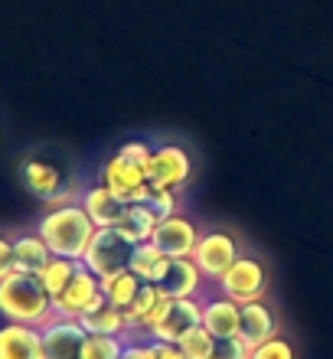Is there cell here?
Instances as JSON below:
<instances>
[{
    "label": "cell",
    "instance_id": "cell-1",
    "mask_svg": "<svg viewBox=\"0 0 333 359\" xmlns=\"http://www.w3.org/2000/svg\"><path fill=\"white\" fill-rule=\"evenodd\" d=\"M95 222L86 212V206H72V203H62L53 212L39 219V236L49 245V252L59 258H76L82 262L92 245V236H95Z\"/></svg>",
    "mask_w": 333,
    "mask_h": 359
},
{
    "label": "cell",
    "instance_id": "cell-2",
    "mask_svg": "<svg viewBox=\"0 0 333 359\" xmlns=\"http://www.w3.org/2000/svg\"><path fill=\"white\" fill-rule=\"evenodd\" d=\"M0 313L10 323H29V327H46L53 313V297L43 287L39 274L10 271L0 281Z\"/></svg>",
    "mask_w": 333,
    "mask_h": 359
},
{
    "label": "cell",
    "instance_id": "cell-3",
    "mask_svg": "<svg viewBox=\"0 0 333 359\" xmlns=\"http://www.w3.org/2000/svg\"><path fill=\"white\" fill-rule=\"evenodd\" d=\"M131 255H134V242H128L118 229H95L82 265L88 271H95L98 278H111V274L131 268Z\"/></svg>",
    "mask_w": 333,
    "mask_h": 359
},
{
    "label": "cell",
    "instance_id": "cell-4",
    "mask_svg": "<svg viewBox=\"0 0 333 359\" xmlns=\"http://www.w3.org/2000/svg\"><path fill=\"white\" fill-rule=\"evenodd\" d=\"M102 278L95 271H88L86 265H79V271L72 274V281L62 287V294L53 297V313L56 317H66V320H79L86 317L98 301H102Z\"/></svg>",
    "mask_w": 333,
    "mask_h": 359
},
{
    "label": "cell",
    "instance_id": "cell-5",
    "mask_svg": "<svg viewBox=\"0 0 333 359\" xmlns=\"http://www.w3.org/2000/svg\"><path fill=\"white\" fill-rule=\"evenodd\" d=\"M265 284H268L265 265L255 262V258L238 255L232 262V268L219 278V291H222V297H229V301H236V304H252V301H261Z\"/></svg>",
    "mask_w": 333,
    "mask_h": 359
},
{
    "label": "cell",
    "instance_id": "cell-6",
    "mask_svg": "<svg viewBox=\"0 0 333 359\" xmlns=\"http://www.w3.org/2000/svg\"><path fill=\"white\" fill-rule=\"evenodd\" d=\"M20 177H23V187L33 193L36 199H46V203H62V199L69 196V170H62L56 161H43V157H29L27 163H23V170H20Z\"/></svg>",
    "mask_w": 333,
    "mask_h": 359
},
{
    "label": "cell",
    "instance_id": "cell-7",
    "mask_svg": "<svg viewBox=\"0 0 333 359\" xmlns=\"http://www.w3.org/2000/svg\"><path fill=\"white\" fill-rule=\"evenodd\" d=\"M39 330H43V356L46 359H82V343H86L88 330L79 320L53 317Z\"/></svg>",
    "mask_w": 333,
    "mask_h": 359
},
{
    "label": "cell",
    "instance_id": "cell-8",
    "mask_svg": "<svg viewBox=\"0 0 333 359\" xmlns=\"http://www.w3.org/2000/svg\"><path fill=\"white\" fill-rule=\"evenodd\" d=\"M236 258H238V245L236 238L226 236V232H206L193 248V262L200 265V271L206 278H222Z\"/></svg>",
    "mask_w": 333,
    "mask_h": 359
},
{
    "label": "cell",
    "instance_id": "cell-9",
    "mask_svg": "<svg viewBox=\"0 0 333 359\" xmlns=\"http://www.w3.org/2000/svg\"><path fill=\"white\" fill-rule=\"evenodd\" d=\"M151 242L157 248H161L163 255L170 258H190L193 248H196V242H200V232H196V226H193L186 216H167L157 222V229H154Z\"/></svg>",
    "mask_w": 333,
    "mask_h": 359
},
{
    "label": "cell",
    "instance_id": "cell-10",
    "mask_svg": "<svg viewBox=\"0 0 333 359\" xmlns=\"http://www.w3.org/2000/svg\"><path fill=\"white\" fill-rule=\"evenodd\" d=\"M102 187H108L124 203H141L144 189H147V170L137 167V163H128L124 157L114 154L111 161L102 167Z\"/></svg>",
    "mask_w": 333,
    "mask_h": 359
},
{
    "label": "cell",
    "instance_id": "cell-11",
    "mask_svg": "<svg viewBox=\"0 0 333 359\" xmlns=\"http://www.w3.org/2000/svg\"><path fill=\"white\" fill-rule=\"evenodd\" d=\"M203 323V307L193 297H173L167 313L161 317V323L151 330L154 340H163V343H180L193 327Z\"/></svg>",
    "mask_w": 333,
    "mask_h": 359
},
{
    "label": "cell",
    "instance_id": "cell-12",
    "mask_svg": "<svg viewBox=\"0 0 333 359\" xmlns=\"http://www.w3.org/2000/svg\"><path fill=\"white\" fill-rule=\"evenodd\" d=\"M193 173V163H190V154L177 147V144H163L157 151L151 154V163H147V180L154 183H163L170 189H180Z\"/></svg>",
    "mask_w": 333,
    "mask_h": 359
},
{
    "label": "cell",
    "instance_id": "cell-13",
    "mask_svg": "<svg viewBox=\"0 0 333 359\" xmlns=\"http://www.w3.org/2000/svg\"><path fill=\"white\" fill-rule=\"evenodd\" d=\"M170 294L163 291L161 284H144L141 294L134 297V304L124 311V320H128V330H147L151 333L157 323H161V317L167 313V307H170Z\"/></svg>",
    "mask_w": 333,
    "mask_h": 359
},
{
    "label": "cell",
    "instance_id": "cell-14",
    "mask_svg": "<svg viewBox=\"0 0 333 359\" xmlns=\"http://www.w3.org/2000/svg\"><path fill=\"white\" fill-rule=\"evenodd\" d=\"M0 359H46L43 356V330L29 323H4L0 327Z\"/></svg>",
    "mask_w": 333,
    "mask_h": 359
},
{
    "label": "cell",
    "instance_id": "cell-15",
    "mask_svg": "<svg viewBox=\"0 0 333 359\" xmlns=\"http://www.w3.org/2000/svg\"><path fill=\"white\" fill-rule=\"evenodd\" d=\"M278 333V320L275 313L268 311L261 301H252V304H242V320H238V340L245 343L248 350L258 346V343L271 340Z\"/></svg>",
    "mask_w": 333,
    "mask_h": 359
},
{
    "label": "cell",
    "instance_id": "cell-16",
    "mask_svg": "<svg viewBox=\"0 0 333 359\" xmlns=\"http://www.w3.org/2000/svg\"><path fill=\"white\" fill-rule=\"evenodd\" d=\"M82 206H86V212L92 216V222H95L98 229H114L118 222L124 219V212H128V203H124L121 196H114L108 187H92L86 193V199H82Z\"/></svg>",
    "mask_w": 333,
    "mask_h": 359
},
{
    "label": "cell",
    "instance_id": "cell-17",
    "mask_svg": "<svg viewBox=\"0 0 333 359\" xmlns=\"http://www.w3.org/2000/svg\"><path fill=\"white\" fill-rule=\"evenodd\" d=\"M238 320H242V304L219 297V301H210L203 307V327L216 337V340H229V337H238Z\"/></svg>",
    "mask_w": 333,
    "mask_h": 359
},
{
    "label": "cell",
    "instance_id": "cell-18",
    "mask_svg": "<svg viewBox=\"0 0 333 359\" xmlns=\"http://www.w3.org/2000/svg\"><path fill=\"white\" fill-rule=\"evenodd\" d=\"M203 281V271L200 265L190 258H170V268H167V274H163V281L161 287L170 297H193L196 294V287H200Z\"/></svg>",
    "mask_w": 333,
    "mask_h": 359
},
{
    "label": "cell",
    "instance_id": "cell-19",
    "mask_svg": "<svg viewBox=\"0 0 333 359\" xmlns=\"http://www.w3.org/2000/svg\"><path fill=\"white\" fill-rule=\"evenodd\" d=\"M157 222H161V216H157L147 203H128V212H124V219L114 229H118L128 242L141 245V242H151Z\"/></svg>",
    "mask_w": 333,
    "mask_h": 359
},
{
    "label": "cell",
    "instance_id": "cell-20",
    "mask_svg": "<svg viewBox=\"0 0 333 359\" xmlns=\"http://www.w3.org/2000/svg\"><path fill=\"white\" fill-rule=\"evenodd\" d=\"M49 245L43 242V236H20L13 238V271H27V274H39L49 265Z\"/></svg>",
    "mask_w": 333,
    "mask_h": 359
},
{
    "label": "cell",
    "instance_id": "cell-21",
    "mask_svg": "<svg viewBox=\"0 0 333 359\" xmlns=\"http://www.w3.org/2000/svg\"><path fill=\"white\" fill-rule=\"evenodd\" d=\"M167 268H170V255H163L154 242H141V245H134L131 271L137 274L144 284H161L163 274H167Z\"/></svg>",
    "mask_w": 333,
    "mask_h": 359
},
{
    "label": "cell",
    "instance_id": "cell-22",
    "mask_svg": "<svg viewBox=\"0 0 333 359\" xmlns=\"http://www.w3.org/2000/svg\"><path fill=\"white\" fill-rule=\"evenodd\" d=\"M79 323H82L88 333H108V337H121V333L128 330L124 311L121 307H114L111 301H105V297H102L86 317H79Z\"/></svg>",
    "mask_w": 333,
    "mask_h": 359
},
{
    "label": "cell",
    "instance_id": "cell-23",
    "mask_svg": "<svg viewBox=\"0 0 333 359\" xmlns=\"http://www.w3.org/2000/svg\"><path fill=\"white\" fill-rule=\"evenodd\" d=\"M141 287H144V281L131 271V268L111 274V278H102V294H105V301H111L114 307H121V311L131 307L134 297L141 294Z\"/></svg>",
    "mask_w": 333,
    "mask_h": 359
},
{
    "label": "cell",
    "instance_id": "cell-24",
    "mask_svg": "<svg viewBox=\"0 0 333 359\" xmlns=\"http://www.w3.org/2000/svg\"><path fill=\"white\" fill-rule=\"evenodd\" d=\"M79 265H82V262H76V258H59V255L49 258V265L39 271V281H43V287L49 291V297L62 294V287L72 281V274L79 271Z\"/></svg>",
    "mask_w": 333,
    "mask_h": 359
},
{
    "label": "cell",
    "instance_id": "cell-25",
    "mask_svg": "<svg viewBox=\"0 0 333 359\" xmlns=\"http://www.w3.org/2000/svg\"><path fill=\"white\" fill-rule=\"evenodd\" d=\"M124 340L108 333H88L82 343V359H121Z\"/></svg>",
    "mask_w": 333,
    "mask_h": 359
},
{
    "label": "cell",
    "instance_id": "cell-26",
    "mask_svg": "<svg viewBox=\"0 0 333 359\" xmlns=\"http://www.w3.org/2000/svg\"><path fill=\"white\" fill-rule=\"evenodd\" d=\"M141 203H147V206H151L157 216L167 219V216H173V212H177V189L147 180V189H144V199H141Z\"/></svg>",
    "mask_w": 333,
    "mask_h": 359
},
{
    "label": "cell",
    "instance_id": "cell-27",
    "mask_svg": "<svg viewBox=\"0 0 333 359\" xmlns=\"http://www.w3.org/2000/svg\"><path fill=\"white\" fill-rule=\"evenodd\" d=\"M177 346H180V350L186 353L190 359H210L212 346H216V337H212V333L200 323V327H193V330L186 333L180 343H177Z\"/></svg>",
    "mask_w": 333,
    "mask_h": 359
},
{
    "label": "cell",
    "instance_id": "cell-28",
    "mask_svg": "<svg viewBox=\"0 0 333 359\" xmlns=\"http://www.w3.org/2000/svg\"><path fill=\"white\" fill-rule=\"evenodd\" d=\"M248 359H297V353H294V346H291L285 337H278L275 333L271 340L252 346V350H248Z\"/></svg>",
    "mask_w": 333,
    "mask_h": 359
},
{
    "label": "cell",
    "instance_id": "cell-29",
    "mask_svg": "<svg viewBox=\"0 0 333 359\" xmlns=\"http://www.w3.org/2000/svg\"><path fill=\"white\" fill-rule=\"evenodd\" d=\"M210 359H248V346L238 337H229V340H216Z\"/></svg>",
    "mask_w": 333,
    "mask_h": 359
},
{
    "label": "cell",
    "instance_id": "cell-30",
    "mask_svg": "<svg viewBox=\"0 0 333 359\" xmlns=\"http://www.w3.org/2000/svg\"><path fill=\"white\" fill-rule=\"evenodd\" d=\"M151 147L147 144H141V141H131V144H124L121 151H118V157H124L128 163H137V167H144L147 170V163H151Z\"/></svg>",
    "mask_w": 333,
    "mask_h": 359
},
{
    "label": "cell",
    "instance_id": "cell-31",
    "mask_svg": "<svg viewBox=\"0 0 333 359\" xmlns=\"http://www.w3.org/2000/svg\"><path fill=\"white\" fill-rule=\"evenodd\" d=\"M154 359H190V356H186V353H183L177 343L154 340Z\"/></svg>",
    "mask_w": 333,
    "mask_h": 359
},
{
    "label": "cell",
    "instance_id": "cell-32",
    "mask_svg": "<svg viewBox=\"0 0 333 359\" xmlns=\"http://www.w3.org/2000/svg\"><path fill=\"white\" fill-rule=\"evenodd\" d=\"M13 271V242L0 236V281Z\"/></svg>",
    "mask_w": 333,
    "mask_h": 359
},
{
    "label": "cell",
    "instance_id": "cell-33",
    "mask_svg": "<svg viewBox=\"0 0 333 359\" xmlns=\"http://www.w3.org/2000/svg\"><path fill=\"white\" fill-rule=\"evenodd\" d=\"M121 359H154V343H147V346H128L124 343Z\"/></svg>",
    "mask_w": 333,
    "mask_h": 359
}]
</instances>
